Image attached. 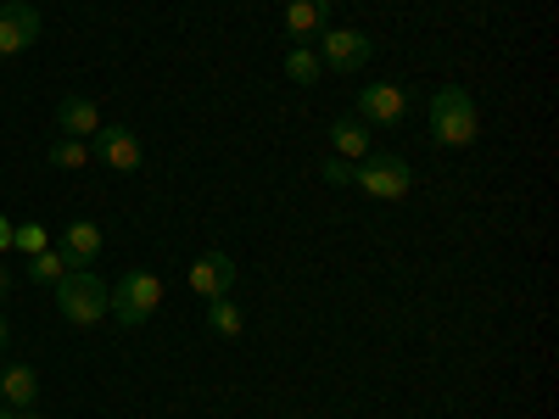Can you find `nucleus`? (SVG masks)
Masks as SVG:
<instances>
[{"mask_svg": "<svg viewBox=\"0 0 559 419\" xmlns=\"http://www.w3.org/2000/svg\"><path fill=\"white\" fill-rule=\"evenodd\" d=\"M45 157H51V168H90V163H96V157H90V140H51V152H45Z\"/></svg>", "mask_w": 559, "mask_h": 419, "instance_id": "18", "label": "nucleus"}, {"mask_svg": "<svg viewBox=\"0 0 559 419\" xmlns=\"http://www.w3.org/2000/svg\"><path fill=\"white\" fill-rule=\"evenodd\" d=\"M12 347V331H7V319H0V352H7Z\"/></svg>", "mask_w": 559, "mask_h": 419, "instance_id": "23", "label": "nucleus"}, {"mask_svg": "<svg viewBox=\"0 0 559 419\" xmlns=\"http://www.w3.org/2000/svg\"><path fill=\"white\" fill-rule=\"evenodd\" d=\"M0 403L17 408V414H34V403H39L34 363H7V369H0Z\"/></svg>", "mask_w": 559, "mask_h": 419, "instance_id": "11", "label": "nucleus"}, {"mask_svg": "<svg viewBox=\"0 0 559 419\" xmlns=\"http://www.w3.org/2000/svg\"><path fill=\"white\" fill-rule=\"evenodd\" d=\"M163 308V279L152 268H123V279L107 291V319H118L123 331H140Z\"/></svg>", "mask_w": 559, "mask_h": 419, "instance_id": "2", "label": "nucleus"}, {"mask_svg": "<svg viewBox=\"0 0 559 419\" xmlns=\"http://www.w3.org/2000/svg\"><path fill=\"white\" fill-rule=\"evenodd\" d=\"M12 247H17L23 258H34V252H45V247H51V229H45L39 218H28V224H12Z\"/></svg>", "mask_w": 559, "mask_h": 419, "instance_id": "19", "label": "nucleus"}, {"mask_svg": "<svg viewBox=\"0 0 559 419\" xmlns=\"http://www.w3.org/2000/svg\"><path fill=\"white\" fill-rule=\"evenodd\" d=\"M353 184L369 196V202H403L408 196V184H414V168L392 152H369L353 163Z\"/></svg>", "mask_w": 559, "mask_h": 419, "instance_id": "4", "label": "nucleus"}, {"mask_svg": "<svg viewBox=\"0 0 559 419\" xmlns=\"http://www.w3.org/2000/svg\"><path fill=\"white\" fill-rule=\"evenodd\" d=\"M51 291H57V313L73 324V331H90V324L107 319V286L90 268H68Z\"/></svg>", "mask_w": 559, "mask_h": 419, "instance_id": "3", "label": "nucleus"}, {"mask_svg": "<svg viewBox=\"0 0 559 419\" xmlns=\"http://www.w3.org/2000/svg\"><path fill=\"white\" fill-rule=\"evenodd\" d=\"M90 157H96L102 168H118V173H134L140 168V134L123 129V123H102L96 134H90Z\"/></svg>", "mask_w": 559, "mask_h": 419, "instance_id": "6", "label": "nucleus"}, {"mask_svg": "<svg viewBox=\"0 0 559 419\" xmlns=\"http://www.w3.org/2000/svg\"><path fill=\"white\" fill-rule=\"evenodd\" d=\"M369 57H376V45H369L364 28H324V34H319V62H324V73H358Z\"/></svg>", "mask_w": 559, "mask_h": 419, "instance_id": "5", "label": "nucleus"}, {"mask_svg": "<svg viewBox=\"0 0 559 419\" xmlns=\"http://www.w3.org/2000/svg\"><path fill=\"white\" fill-rule=\"evenodd\" d=\"M7 247H12V218L0 213V252H7Z\"/></svg>", "mask_w": 559, "mask_h": 419, "instance_id": "21", "label": "nucleus"}, {"mask_svg": "<svg viewBox=\"0 0 559 419\" xmlns=\"http://www.w3.org/2000/svg\"><path fill=\"white\" fill-rule=\"evenodd\" d=\"M0 419H34V414H17V408H7V403H0Z\"/></svg>", "mask_w": 559, "mask_h": 419, "instance_id": "22", "label": "nucleus"}, {"mask_svg": "<svg viewBox=\"0 0 559 419\" xmlns=\"http://www.w3.org/2000/svg\"><path fill=\"white\" fill-rule=\"evenodd\" d=\"M286 79H297V84H319L324 79V62H319L313 45H292L286 51Z\"/></svg>", "mask_w": 559, "mask_h": 419, "instance_id": "16", "label": "nucleus"}, {"mask_svg": "<svg viewBox=\"0 0 559 419\" xmlns=\"http://www.w3.org/2000/svg\"><path fill=\"white\" fill-rule=\"evenodd\" d=\"M324 28H331V0H292V7H286V34L297 45L319 39Z\"/></svg>", "mask_w": 559, "mask_h": 419, "instance_id": "12", "label": "nucleus"}, {"mask_svg": "<svg viewBox=\"0 0 559 419\" xmlns=\"http://www.w3.org/2000/svg\"><path fill=\"white\" fill-rule=\"evenodd\" d=\"M34 39H39V12L28 0H7L0 7V57H23Z\"/></svg>", "mask_w": 559, "mask_h": 419, "instance_id": "8", "label": "nucleus"}, {"mask_svg": "<svg viewBox=\"0 0 559 419\" xmlns=\"http://www.w3.org/2000/svg\"><path fill=\"white\" fill-rule=\"evenodd\" d=\"M358 118L369 123V129H376V123H403L408 118V89L403 84H364L358 89Z\"/></svg>", "mask_w": 559, "mask_h": 419, "instance_id": "7", "label": "nucleus"}, {"mask_svg": "<svg viewBox=\"0 0 559 419\" xmlns=\"http://www.w3.org/2000/svg\"><path fill=\"white\" fill-rule=\"evenodd\" d=\"M62 274H68V258H62L57 247H45V252L28 258V279H34V286H57Z\"/></svg>", "mask_w": 559, "mask_h": 419, "instance_id": "17", "label": "nucleus"}, {"mask_svg": "<svg viewBox=\"0 0 559 419\" xmlns=\"http://www.w3.org/2000/svg\"><path fill=\"white\" fill-rule=\"evenodd\" d=\"M62 258H68V268H90L102 258V224H90V218H73L68 229H62V247H57Z\"/></svg>", "mask_w": 559, "mask_h": 419, "instance_id": "10", "label": "nucleus"}, {"mask_svg": "<svg viewBox=\"0 0 559 419\" xmlns=\"http://www.w3.org/2000/svg\"><path fill=\"white\" fill-rule=\"evenodd\" d=\"M319 179H324V184H353V163L331 152V157H324V163H319Z\"/></svg>", "mask_w": 559, "mask_h": 419, "instance_id": "20", "label": "nucleus"}, {"mask_svg": "<svg viewBox=\"0 0 559 419\" xmlns=\"http://www.w3.org/2000/svg\"><path fill=\"white\" fill-rule=\"evenodd\" d=\"M57 129L68 134V140H90L102 129V107L90 101V96H62L57 101Z\"/></svg>", "mask_w": 559, "mask_h": 419, "instance_id": "13", "label": "nucleus"}, {"mask_svg": "<svg viewBox=\"0 0 559 419\" xmlns=\"http://www.w3.org/2000/svg\"><path fill=\"white\" fill-rule=\"evenodd\" d=\"M202 319H207V331H213L218 342H241V331H247V319H241V308L229 302V297H213Z\"/></svg>", "mask_w": 559, "mask_h": 419, "instance_id": "15", "label": "nucleus"}, {"mask_svg": "<svg viewBox=\"0 0 559 419\" xmlns=\"http://www.w3.org/2000/svg\"><path fill=\"white\" fill-rule=\"evenodd\" d=\"M7 291H12V274H7V268H0V297H7Z\"/></svg>", "mask_w": 559, "mask_h": 419, "instance_id": "24", "label": "nucleus"}, {"mask_svg": "<svg viewBox=\"0 0 559 419\" xmlns=\"http://www.w3.org/2000/svg\"><path fill=\"white\" fill-rule=\"evenodd\" d=\"M481 134V107L464 84H442L431 96V146H448V152H464L476 146Z\"/></svg>", "mask_w": 559, "mask_h": 419, "instance_id": "1", "label": "nucleus"}, {"mask_svg": "<svg viewBox=\"0 0 559 419\" xmlns=\"http://www.w3.org/2000/svg\"><path fill=\"white\" fill-rule=\"evenodd\" d=\"M331 152L347 157V163L369 157V123H364V118H336V123H331Z\"/></svg>", "mask_w": 559, "mask_h": 419, "instance_id": "14", "label": "nucleus"}, {"mask_svg": "<svg viewBox=\"0 0 559 419\" xmlns=\"http://www.w3.org/2000/svg\"><path fill=\"white\" fill-rule=\"evenodd\" d=\"M229 286H236V258H229V252H202V258L191 263V291H197L202 302L229 297Z\"/></svg>", "mask_w": 559, "mask_h": 419, "instance_id": "9", "label": "nucleus"}]
</instances>
